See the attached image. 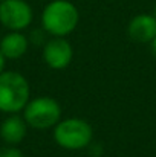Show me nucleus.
Segmentation results:
<instances>
[{"mask_svg":"<svg viewBox=\"0 0 156 157\" xmlns=\"http://www.w3.org/2000/svg\"><path fill=\"white\" fill-rule=\"evenodd\" d=\"M34 18L31 5L26 0H3L0 2V23L9 31L26 29Z\"/></svg>","mask_w":156,"mask_h":157,"instance_id":"nucleus-5","label":"nucleus"},{"mask_svg":"<svg viewBox=\"0 0 156 157\" xmlns=\"http://www.w3.org/2000/svg\"><path fill=\"white\" fill-rule=\"evenodd\" d=\"M155 15H156V6H155Z\"/></svg>","mask_w":156,"mask_h":157,"instance_id":"nucleus-13","label":"nucleus"},{"mask_svg":"<svg viewBox=\"0 0 156 157\" xmlns=\"http://www.w3.org/2000/svg\"><path fill=\"white\" fill-rule=\"evenodd\" d=\"M29 40L20 31H9L0 40V52L6 59H18L28 52Z\"/></svg>","mask_w":156,"mask_h":157,"instance_id":"nucleus-9","label":"nucleus"},{"mask_svg":"<svg viewBox=\"0 0 156 157\" xmlns=\"http://www.w3.org/2000/svg\"><path fill=\"white\" fill-rule=\"evenodd\" d=\"M5 64H6V58L2 55V52H0V73L5 70Z\"/></svg>","mask_w":156,"mask_h":157,"instance_id":"nucleus-11","label":"nucleus"},{"mask_svg":"<svg viewBox=\"0 0 156 157\" xmlns=\"http://www.w3.org/2000/svg\"><path fill=\"white\" fill-rule=\"evenodd\" d=\"M150 48H152V53L156 56V37H155V40L150 43Z\"/></svg>","mask_w":156,"mask_h":157,"instance_id":"nucleus-12","label":"nucleus"},{"mask_svg":"<svg viewBox=\"0 0 156 157\" xmlns=\"http://www.w3.org/2000/svg\"><path fill=\"white\" fill-rule=\"evenodd\" d=\"M0 2H3V0H0Z\"/></svg>","mask_w":156,"mask_h":157,"instance_id":"nucleus-14","label":"nucleus"},{"mask_svg":"<svg viewBox=\"0 0 156 157\" xmlns=\"http://www.w3.org/2000/svg\"><path fill=\"white\" fill-rule=\"evenodd\" d=\"M80 21L78 8L69 0H52L42 12V28L52 37H67Z\"/></svg>","mask_w":156,"mask_h":157,"instance_id":"nucleus-1","label":"nucleus"},{"mask_svg":"<svg viewBox=\"0 0 156 157\" xmlns=\"http://www.w3.org/2000/svg\"><path fill=\"white\" fill-rule=\"evenodd\" d=\"M129 37L136 43H152L156 37V15L138 14L127 26Z\"/></svg>","mask_w":156,"mask_h":157,"instance_id":"nucleus-7","label":"nucleus"},{"mask_svg":"<svg viewBox=\"0 0 156 157\" xmlns=\"http://www.w3.org/2000/svg\"><path fill=\"white\" fill-rule=\"evenodd\" d=\"M74 58V49L66 37H54L43 46V59L54 70L66 69Z\"/></svg>","mask_w":156,"mask_h":157,"instance_id":"nucleus-6","label":"nucleus"},{"mask_svg":"<svg viewBox=\"0 0 156 157\" xmlns=\"http://www.w3.org/2000/svg\"><path fill=\"white\" fill-rule=\"evenodd\" d=\"M23 117L28 127L35 130L54 128L61 121V105L54 98L38 96L29 99V102L23 108Z\"/></svg>","mask_w":156,"mask_h":157,"instance_id":"nucleus-4","label":"nucleus"},{"mask_svg":"<svg viewBox=\"0 0 156 157\" xmlns=\"http://www.w3.org/2000/svg\"><path fill=\"white\" fill-rule=\"evenodd\" d=\"M0 157H25L15 145H6L0 148Z\"/></svg>","mask_w":156,"mask_h":157,"instance_id":"nucleus-10","label":"nucleus"},{"mask_svg":"<svg viewBox=\"0 0 156 157\" xmlns=\"http://www.w3.org/2000/svg\"><path fill=\"white\" fill-rule=\"evenodd\" d=\"M94 139L92 125L81 117H67L54 127V140L58 147L78 151L90 145Z\"/></svg>","mask_w":156,"mask_h":157,"instance_id":"nucleus-3","label":"nucleus"},{"mask_svg":"<svg viewBox=\"0 0 156 157\" xmlns=\"http://www.w3.org/2000/svg\"><path fill=\"white\" fill-rule=\"evenodd\" d=\"M28 133V124L23 116L9 114L0 124V137L6 145H18Z\"/></svg>","mask_w":156,"mask_h":157,"instance_id":"nucleus-8","label":"nucleus"},{"mask_svg":"<svg viewBox=\"0 0 156 157\" xmlns=\"http://www.w3.org/2000/svg\"><path fill=\"white\" fill-rule=\"evenodd\" d=\"M29 82L22 73L12 70L0 73V111L8 114L23 111L29 102Z\"/></svg>","mask_w":156,"mask_h":157,"instance_id":"nucleus-2","label":"nucleus"}]
</instances>
